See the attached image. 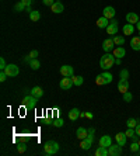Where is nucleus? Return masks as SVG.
Listing matches in <instances>:
<instances>
[{"instance_id":"nucleus-1","label":"nucleus","mask_w":140,"mask_h":156,"mask_svg":"<svg viewBox=\"0 0 140 156\" xmlns=\"http://www.w3.org/2000/svg\"><path fill=\"white\" fill-rule=\"evenodd\" d=\"M115 59L116 58L114 56V53L105 52V55H102L101 59H100V68L102 71H109L115 65Z\"/></svg>"},{"instance_id":"nucleus-2","label":"nucleus","mask_w":140,"mask_h":156,"mask_svg":"<svg viewBox=\"0 0 140 156\" xmlns=\"http://www.w3.org/2000/svg\"><path fill=\"white\" fill-rule=\"evenodd\" d=\"M59 152V143L56 141H46L44 143V155L45 156H52V155H56Z\"/></svg>"},{"instance_id":"nucleus-3","label":"nucleus","mask_w":140,"mask_h":156,"mask_svg":"<svg viewBox=\"0 0 140 156\" xmlns=\"http://www.w3.org/2000/svg\"><path fill=\"white\" fill-rule=\"evenodd\" d=\"M94 134H95V130L94 128H88V135L87 138L81 139L80 142V148L84 150H88L91 146H93V142H94Z\"/></svg>"},{"instance_id":"nucleus-4","label":"nucleus","mask_w":140,"mask_h":156,"mask_svg":"<svg viewBox=\"0 0 140 156\" xmlns=\"http://www.w3.org/2000/svg\"><path fill=\"white\" fill-rule=\"evenodd\" d=\"M38 100H39V98L34 97L32 94H28V96H25V97L23 98V105L25 107L27 110H34V108L37 107Z\"/></svg>"},{"instance_id":"nucleus-5","label":"nucleus","mask_w":140,"mask_h":156,"mask_svg":"<svg viewBox=\"0 0 140 156\" xmlns=\"http://www.w3.org/2000/svg\"><path fill=\"white\" fill-rule=\"evenodd\" d=\"M107 30V34H109V37H114L118 34V30H119V27H118V20H109V26L105 28Z\"/></svg>"},{"instance_id":"nucleus-6","label":"nucleus","mask_w":140,"mask_h":156,"mask_svg":"<svg viewBox=\"0 0 140 156\" xmlns=\"http://www.w3.org/2000/svg\"><path fill=\"white\" fill-rule=\"evenodd\" d=\"M4 72L7 73L8 78H17V76L20 75V68L17 65H14V63H10V65H7V68L4 69Z\"/></svg>"},{"instance_id":"nucleus-7","label":"nucleus","mask_w":140,"mask_h":156,"mask_svg":"<svg viewBox=\"0 0 140 156\" xmlns=\"http://www.w3.org/2000/svg\"><path fill=\"white\" fill-rule=\"evenodd\" d=\"M115 42H114V39H112V37L111 38H107V39H104V42H102V49L105 52H111V51H114L115 49Z\"/></svg>"},{"instance_id":"nucleus-8","label":"nucleus","mask_w":140,"mask_h":156,"mask_svg":"<svg viewBox=\"0 0 140 156\" xmlns=\"http://www.w3.org/2000/svg\"><path fill=\"white\" fill-rule=\"evenodd\" d=\"M60 75L63 78H71L74 75V71H73V66L70 65H63L60 68Z\"/></svg>"},{"instance_id":"nucleus-9","label":"nucleus","mask_w":140,"mask_h":156,"mask_svg":"<svg viewBox=\"0 0 140 156\" xmlns=\"http://www.w3.org/2000/svg\"><path fill=\"white\" fill-rule=\"evenodd\" d=\"M73 86V82H71V78H63L60 82H59V87L62 90H70Z\"/></svg>"},{"instance_id":"nucleus-10","label":"nucleus","mask_w":140,"mask_h":156,"mask_svg":"<svg viewBox=\"0 0 140 156\" xmlns=\"http://www.w3.org/2000/svg\"><path fill=\"white\" fill-rule=\"evenodd\" d=\"M108 152H109V156H121L122 155V146L119 143L111 145L108 148Z\"/></svg>"},{"instance_id":"nucleus-11","label":"nucleus","mask_w":140,"mask_h":156,"mask_svg":"<svg viewBox=\"0 0 140 156\" xmlns=\"http://www.w3.org/2000/svg\"><path fill=\"white\" fill-rule=\"evenodd\" d=\"M115 14H116V11H115V9L112 6H107L104 10H102V16L107 17L108 20L115 19Z\"/></svg>"},{"instance_id":"nucleus-12","label":"nucleus","mask_w":140,"mask_h":156,"mask_svg":"<svg viewBox=\"0 0 140 156\" xmlns=\"http://www.w3.org/2000/svg\"><path fill=\"white\" fill-rule=\"evenodd\" d=\"M118 90L121 91L122 94L129 90V80L127 79H119V82H118Z\"/></svg>"},{"instance_id":"nucleus-13","label":"nucleus","mask_w":140,"mask_h":156,"mask_svg":"<svg viewBox=\"0 0 140 156\" xmlns=\"http://www.w3.org/2000/svg\"><path fill=\"white\" fill-rule=\"evenodd\" d=\"M98 143H100V146H104V148H109V146L112 145V138L109 137V135H102V137L100 138Z\"/></svg>"},{"instance_id":"nucleus-14","label":"nucleus","mask_w":140,"mask_h":156,"mask_svg":"<svg viewBox=\"0 0 140 156\" xmlns=\"http://www.w3.org/2000/svg\"><path fill=\"white\" fill-rule=\"evenodd\" d=\"M115 141H116V143H119L121 146H125V145H126V141H127V135L125 132H118V134L115 135Z\"/></svg>"},{"instance_id":"nucleus-15","label":"nucleus","mask_w":140,"mask_h":156,"mask_svg":"<svg viewBox=\"0 0 140 156\" xmlns=\"http://www.w3.org/2000/svg\"><path fill=\"white\" fill-rule=\"evenodd\" d=\"M51 7H52V11H53L55 14H59V13H62V11H64V6H63V3H62L60 0H56Z\"/></svg>"},{"instance_id":"nucleus-16","label":"nucleus","mask_w":140,"mask_h":156,"mask_svg":"<svg viewBox=\"0 0 140 156\" xmlns=\"http://www.w3.org/2000/svg\"><path fill=\"white\" fill-rule=\"evenodd\" d=\"M130 46L133 51H140V35H133L130 39Z\"/></svg>"},{"instance_id":"nucleus-17","label":"nucleus","mask_w":140,"mask_h":156,"mask_svg":"<svg viewBox=\"0 0 140 156\" xmlns=\"http://www.w3.org/2000/svg\"><path fill=\"white\" fill-rule=\"evenodd\" d=\"M112 53H114L115 58H119L122 59L125 55H126V49L123 48V46H115V49L112 51Z\"/></svg>"},{"instance_id":"nucleus-18","label":"nucleus","mask_w":140,"mask_h":156,"mask_svg":"<svg viewBox=\"0 0 140 156\" xmlns=\"http://www.w3.org/2000/svg\"><path fill=\"white\" fill-rule=\"evenodd\" d=\"M126 21L129 23V24H133V26H136V23H139L140 19H139V16L136 13H127L126 14Z\"/></svg>"},{"instance_id":"nucleus-19","label":"nucleus","mask_w":140,"mask_h":156,"mask_svg":"<svg viewBox=\"0 0 140 156\" xmlns=\"http://www.w3.org/2000/svg\"><path fill=\"white\" fill-rule=\"evenodd\" d=\"M87 135H88V130H86L84 127H78L76 131V137L77 139H84V138H87Z\"/></svg>"},{"instance_id":"nucleus-20","label":"nucleus","mask_w":140,"mask_h":156,"mask_svg":"<svg viewBox=\"0 0 140 156\" xmlns=\"http://www.w3.org/2000/svg\"><path fill=\"white\" fill-rule=\"evenodd\" d=\"M122 33H123V35H132V34L134 33V26L126 23L125 26L122 27Z\"/></svg>"},{"instance_id":"nucleus-21","label":"nucleus","mask_w":140,"mask_h":156,"mask_svg":"<svg viewBox=\"0 0 140 156\" xmlns=\"http://www.w3.org/2000/svg\"><path fill=\"white\" fill-rule=\"evenodd\" d=\"M109 26V20L107 19V17H100V19L97 20V27L98 28H107V27Z\"/></svg>"},{"instance_id":"nucleus-22","label":"nucleus","mask_w":140,"mask_h":156,"mask_svg":"<svg viewBox=\"0 0 140 156\" xmlns=\"http://www.w3.org/2000/svg\"><path fill=\"white\" fill-rule=\"evenodd\" d=\"M31 94L34 97L37 98H41L44 96V90H42V87H39V86H35V87H32L31 89Z\"/></svg>"},{"instance_id":"nucleus-23","label":"nucleus","mask_w":140,"mask_h":156,"mask_svg":"<svg viewBox=\"0 0 140 156\" xmlns=\"http://www.w3.org/2000/svg\"><path fill=\"white\" fill-rule=\"evenodd\" d=\"M77 118H80V110H78V108H71V110L69 111V120L76 121Z\"/></svg>"},{"instance_id":"nucleus-24","label":"nucleus","mask_w":140,"mask_h":156,"mask_svg":"<svg viewBox=\"0 0 140 156\" xmlns=\"http://www.w3.org/2000/svg\"><path fill=\"white\" fill-rule=\"evenodd\" d=\"M112 39H114V42L116 46H122L125 44V35H118V34H116V35L112 37Z\"/></svg>"},{"instance_id":"nucleus-25","label":"nucleus","mask_w":140,"mask_h":156,"mask_svg":"<svg viewBox=\"0 0 140 156\" xmlns=\"http://www.w3.org/2000/svg\"><path fill=\"white\" fill-rule=\"evenodd\" d=\"M95 155L97 156H109L108 148H104V146H98L95 150Z\"/></svg>"},{"instance_id":"nucleus-26","label":"nucleus","mask_w":140,"mask_h":156,"mask_svg":"<svg viewBox=\"0 0 140 156\" xmlns=\"http://www.w3.org/2000/svg\"><path fill=\"white\" fill-rule=\"evenodd\" d=\"M71 82H73V85L74 86H81L84 83V79H83V76H71Z\"/></svg>"},{"instance_id":"nucleus-27","label":"nucleus","mask_w":140,"mask_h":156,"mask_svg":"<svg viewBox=\"0 0 140 156\" xmlns=\"http://www.w3.org/2000/svg\"><path fill=\"white\" fill-rule=\"evenodd\" d=\"M101 75H102V78L105 79V83H107V85H108V83H111V82L114 80V76H112V73H109L108 71H104Z\"/></svg>"},{"instance_id":"nucleus-28","label":"nucleus","mask_w":140,"mask_h":156,"mask_svg":"<svg viewBox=\"0 0 140 156\" xmlns=\"http://www.w3.org/2000/svg\"><path fill=\"white\" fill-rule=\"evenodd\" d=\"M140 149V143L139 142H136V141H132V143H130V146H129V150L132 152V153H136L137 150Z\"/></svg>"},{"instance_id":"nucleus-29","label":"nucleus","mask_w":140,"mask_h":156,"mask_svg":"<svg viewBox=\"0 0 140 156\" xmlns=\"http://www.w3.org/2000/svg\"><path fill=\"white\" fill-rule=\"evenodd\" d=\"M30 19H31V21L37 23V21H39V19H41V14H39V11H37V10H32L31 13H30Z\"/></svg>"},{"instance_id":"nucleus-30","label":"nucleus","mask_w":140,"mask_h":156,"mask_svg":"<svg viewBox=\"0 0 140 156\" xmlns=\"http://www.w3.org/2000/svg\"><path fill=\"white\" fill-rule=\"evenodd\" d=\"M30 68L34 69V71H38L39 68H41V62H39L38 59H31V62H30Z\"/></svg>"},{"instance_id":"nucleus-31","label":"nucleus","mask_w":140,"mask_h":156,"mask_svg":"<svg viewBox=\"0 0 140 156\" xmlns=\"http://www.w3.org/2000/svg\"><path fill=\"white\" fill-rule=\"evenodd\" d=\"M25 9H27V6L21 1V0H20L18 3H16V4H14V11H18V13H20V11H24Z\"/></svg>"},{"instance_id":"nucleus-32","label":"nucleus","mask_w":140,"mask_h":156,"mask_svg":"<svg viewBox=\"0 0 140 156\" xmlns=\"http://www.w3.org/2000/svg\"><path fill=\"white\" fill-rule=\"evenodd\" d=\"M139 124V121L136 120V118H129L126 121V125H127V128H136V125Z\"/></svg>"},{"instance_id":"nucleus-33","label":"nucleus","mask_w":140,"mask_h":156,"mask_svg":"<svg viewBox=\"0 0 140 156\" xmlns=\"http://www.w3.org/2000/svg\"><path fill=\"white\" fill-rule=\"evenodd\" d=\"M122 96H123V101H125V103H130V101L133 100V94H132L130 91H126V93H123Z\"/></svg>"},{"instance_id":"nucleus-34","label":"nucleus","mask_w":140,"mask_h":156,"mask_svg":"<svg viewBox=\"0 0 140 156\" xmlns=\"http://www.w3.org/2000/svg\"><path fill=\"white\" fill-rule=\"evenodd\" d=\"M64 125V121L62 118H53V127H56V128H62Z\"/></svg>"},{"instance_id":"nucleus-35","label":"nucleus","mask_w":140,"mask_h":156,"mask_svg":"<svg viewBox=\"0 0 140 156\" xmlns=\"http://www.w3.org/2000/svg\"><path fill=\"white\" fill-rule=\"evenodd\" d=\"M95 83H97L98 86H104V85H107V83H105V79L102 78V75H98V76L95 78Z\"/></svg>"},{"instance_id":"nucleus-36","label":"nucleus","mask_w":140,"mask_h":156,"mask_svg":"<svg viewBox=\"0 0 140 156\" xmlns=\"http://www.w3.org/2000/svg\"><path fill=\"white\" fill-rule=\"evenodd\" d=\"M119 79H129V71L127 69H122L119 72Z\"/></svg>"},{"instance_id":"nucleus-37","label":"nucleus","mask_w":140,"mask_h":156,"mask_svg":"<svg viewBox=\"0 0 140 156\" xmlns=\"http://www.w3.org/2000/svg\"><path fill=\"white\" fill-rule=\"evenodd\" d=\"M17 150H18V153H24V152L27 150V145H25V143L18 145V146H17Z\"/></svg>"},{"instance_id":"nucleus-38","label":"nucleus","mask_w":140,"mask_h":156,"mask_svg":"<svg viewBox=\"0 0 140 156\" xmlns=\"http://www.w3.org/2000/svg\"><path fill=\"white\" fill-rule=\"evenodd\" d=\"M6 68H7L6 59H4V58H3V56H1V58H0V69H1V71H4Z\"/></svg>"},{"instance_id":"nucleus-39","label":"nucleus","mask_w":140,"mask_h":156,"mask_svg":"<svg viewBox=\"0 0 140 156\" xmlns=\"http://www.w3.org/2000/svg\"><path fill=\"white\" fill-rule=\"evenodd\" d=\"M8 78V76H7V73L4 71H1L0 72V82H4V80H6V79Z\"/></svg>"},{"instance_id":"nucleus-40","label":"nucleus","mask_w":140,"mask_h":156,"mask_svg":"<svg viewBox=\"0 0 140 156\" xmlns=\"http://www.w3.org/2000/svg\"><path fill=\"white\" fill-rule=\"evenodd\" d=\"M30 56H31V59L38 58V51H37V49H34V51H31V52H30Z\"/></svg>"},{"instance_id":"nucleus-41","label":"nucleus","mask_w":140,"mask_h":156,"mask_svg":"<svg viewBox=\"0 0 140 156\" xmlns=\"http://www.w3.org/2000/svg\"><path fill=\"white\" fill-rule=\"evenodd\" d=\"M42 3H44L45 6H52L55 1H53V0H42Z\"/></svg>"},{"instance_id":"nucleus-42","label":"nucleus","mask_w":140,"mask_h":156,"mask_svg":"<svg viewBox=\"0 0 140 156\" xmlns=\"http://www.w3.org/2000/svg\"><path fill=\"white\" fill-rule=\"evenodd\" d=\"M44 123L46 124V125H53V120H52V118H45Z\"/></svg>"},{"instance_id":"nucleus-43","label":"nucleus","mask_w":140,"mask_h":156,"mask_svg":"<svg viewBox=\"0 0 140 156\" xmlns=\"http://www.w3.org/2000/svg\"><path fill=\"white\" fill-rule=\"evenodd\" d=\"M21 1H23V3L28 7V6H31V4H32V1H34V0H21Z\"/></svg>"},{"instance_id":"nucleus-44","label":"nucleus","mask_w":140,"mask_h":156,"mask_svg":"<svg viewBox=\"0 0 140 156\" xmlns=\"http://www.w3.org/2000/svg\"><path fill=\"white\" fill-rule=\"evenodd\" d=\"M134 131H136V134H137V135L140 137V123L137 124V125H136V128H134Z\"/></svg>"},{"instance_id":"nucleus-45","label":"nucleus","mask_w":140,"mask_h":156,"mask_svg":"<svg viewBox=\"0 0 140 156\" xmlns=\"http://www.w3.org/2000/svg\"><path fill=\"white\" fill-rule=\"evenodd\" d=\"M86 117L88 118V120H93V118H94V115H93V113H86Z\"/></svg>"},{"instance_id":"nucleus-46","label":"nucleus","mask_w":140,"mask_h":156,"mask_svg":"<svg viewBox=\"0 0 140 156\" xmlns=\"http://www.w3.org/2000/svg\"><path fill=\"white\" fill-rule=\"evenodd\" d=\"M121 63H122V59H119V58L115 59V65H121Z\"/></svg>"},{"instance_id":"nucleus-47","label":"nucleus","mask_w":140,"mask_h":156,"mask_svg":"<svg viewBox=\"0 0 140 156\" xmlns=\"http://www.w3.org/2000/svg\"><path fill=\"white\" fill-rule=\"evenodd\" d=\"M136 28L140 31V21H139V23H136Z\"/></svg>"},{"instance_id":"nucleus-48","label":"nucleus","mask_w":140,"mask_h":156,"mask_svg":"<svg viewBox=\"0 0 140 156\" xmlns=\"http://www.w3.org/2000/svg\"><path fill=\"white\" fill-rule=\"evenodd\" d=\"M134 155H139V156H140V149L137 150V152H136V153H134Z\"/></svg>"},{"instance_id":"nucleus-49","label":"nucleus","mask_w":140,"mask_h":156,"mask_svg":"<svg viewBox=\"0 0 140 156\" xmlns=\"http://www.w3.org/2000/svg\"><path fill=\"white\" fill-rule=\"evenodd\" d=\"M139 143H140V139H139Z\"/></svg>"},{"instance_id":"nucleus-50","label":"nucleus","mask_w":140,"mask_h":156,"mask_svg":"<svg viewBox=\"0 0 140 156\" xmlns=\"http://www.w3.org/2000/svg\"><path fill=\"white\" fill-rule=\"evenodd\" d=\"M139 123H140V121H139Z\"/></svg>"}]
</instances>
